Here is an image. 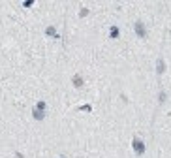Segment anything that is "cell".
Masks as SVG:
<instances>
[{"instance_id":"1","label":"cell","mask_w":171,"mask_h":158,"mask_svg":"<svg viewBox=\"0 0 171 158\" xmlns=\"http://www.w3.org/2000/svg\"><path fill=\"white\" fill-rule=\"evenodd\" d=\"M45 102H38L36 105H34V109H32V115H34V119L36 121H43V117H45Z\"/></svg>"},{"instance_id":"2","label":"cell","mask_w":171,"mask_h":158,"mask_svg":"<svg viewBox=\"0 0 171 158\" xmlns=\"http://www.w3.org/2000/svg\"><path fill=\"white\" fill-rule=\"evenodd\" d=\"M132 149H134V152H135L137 156H143L145 151H147V145H145L139 138H134V139H132Z\"/></svg>"},{"instance_id":"3","label":"cell","mask_w":171,"mask_h":158,"mask_svg":"<svg viewBox=\"0 0 171 158\" xmlns=\"http://www.w3.org/2000/svg\"><path fill=\"white\" fill-rule=\"evenodd\" d=\"M135 32H137V36L139 38H147V28H145V25L141 21H137L135 23Z\"/></svg>"},{"instance_id":"4","label":"cell","mask_w":171,"mask_h":158,"mask_svg":"<svg viewBox=\"0 0 171 158\" xmlns=\"http://www.w3.org/2000/svg\"><path fill=\"white\" fill-rule=\"evenodd\" d=\"M156 72H158V75H162V74L165 72V62H164V58H162V57L156 60Z\"/></svg>"},{"instance_id":"5","label":"cell","mask_w":171,"mask_h":158,"mask_svg":"<svg viewBox=\"0 0 171 158\" xmlns=\"http://www.w3.org/2000/svg\"><path fill=\"white\" fill-rule=\"evenodd\" d=\"M73 87H75V88L83 87V77L81 75H73Z\"/></svg>"},{"instance_id":"6","label":"cell","mask_w":171,"mask_h":158,"mask_svg":"<svg viewBox=\"0 0 171 158\" xmlns=\"http://www.w3.org/2000/svg\"><path fill=\"white\" fill-rule=\"evenodd\" d=\"M118 34H120V30H118L117 27H111V28H109V38H111V40H117Z\"/></svg>"},{"instance_id":"7","label":"cell","mask_w":171,"mask_h":158,"mask_svg":"<svg viewBox=\"0 0 171 158\" xmlns=\"http://www.w3.org/2000/svg\"><path fill=\"white\" fill-rule=\"evenodd\" d=\"M45 32H47V36H55V38H58V34H57V30H55V27H49V28H47Z\"/></svg>"},{"instance_id":"8","label":"cell","mask_w":171,"mask_h":158,"mask_svg":"<svg viewBox=\"0 0 171 158\" xmlns=\"http://www.w3.org/2000/svg\"><path fill=\"white\" fill-rule=\"evenodd\" d=\"M158 98H160V102H165V92H164V90H160V94H158Z\"/></svg>"},{"instance_id":"9","label":"cell","mask_w":171,"mask_h":158,"mask_svg":"<svg viewBox=\"0 0 171 158\" xmlns=\"http://www.w3.org/2000/svg\"><path fill=\"white\" fill-rule=\"evenodd\" d=\"M79 111H92V107H90V105H81Z\"/></svg>"},{"instance_id":"10","label":"cell","mask_w":171,"mask_h":158,"mask_svg":"<svg viewBox=\"0 0 171 158\" xmlns=\"http://www.w3.org/2000/svg\"><path fill=\"white\" fill-rule=\"evenodd\" d=\"M32 4H34V2H32V0H27V2H23V6H24V8H30Z\"/></svg>"},{"instance_id":"11","label":"cell","mask_w":171,"mask_h":158,"mask_svg":"<svg viewBox=\"0 0 171 158\" xmlns=\"http://www.w3.org/2000/svg\"><path fill=\"white\" fill-rule=\"evenodd\" d=\"M87 13H88V10H85V8H83V10H81V13H79V15H81V17H85V15H87Z\"/></svg>"}]
</instances>
